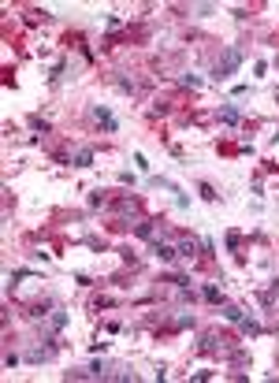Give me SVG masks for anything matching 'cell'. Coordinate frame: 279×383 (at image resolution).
<instances>
[{
    "mask_svg": "<svg viewBox=\"0 0 279 383\" xmlns=\"http://www.w3.org/2000/svg\"><path fill=\"white\" fill-rule=\"evenodd\" d=\"M179 82H182V86H190V89H201V78H197V75H182Z\"/></svg>",
    "mask_w": 279,
    "mask_h": 383,
    "instance_id": "2e32d148",
    "label": "cell"
},
{
    "mask_svg": "<svg viewBox=\"0 0 279 383\" xmlns=\"http://www.w3.org/2000/svg\"><path fill=\"white\" fill-rule=\"evenodd\" d=\"M56 354V346H34V350H26V361L30 364H41V361H49Z\"/></svg>",
    "mask_w": 279,
    "mask_h": 383,
    "instance_id": "277c9868",
    "label": "cell"
},
{
    "mask_svg": "<svg viewBox=\"0 0 279 383\" xmlns=\"http://www.w3.org/2000/svg\"><path fill=\"white\" fill-rule=\"evenodd\" d=\"M134 234H138V238H157V227H153V223H138Z\"/></svg>",
    "mask_w": 279,
    "mask_h": 383,
    "instance_id": "7c38bea8",
    "label": "cell"
},
{
    "mask_svg": "<svg viewBox=\"0 0 279 383\" xmlns=\"http://www.w3.org/2000/svg\"><path fill=\"white\" fill-rule=\"evenodd\" d=\"M224 316H227L231 324H238V320H242V309H238V305H227V301H224Z\"/></svg>",
    "mask_w": 279,
    "mask_h": 383,
    "instance_id": "4fadbf2b",
    "label": "cell"
},
{
    "mask_svg": "<svg viewBox=\"0 0 279 383\" xmlns=\"http://www.w3.org/2000/svg\"><path fill=\"white\" fill-rule=\"evenodd\" d=\"M89 116H93V123H101V126H104L108 134H116V131H119V123H116V116H112V112H108L104 104H93V112H89Z\"/></svg>",
    "mask_w": 279,
    "mask_h": 383,
    "instance_id": "7a4b0ae2",
    "label": "cell"
},
{
    "mask_svg": "<svg viewBox=\"0 0 279 383\" xmlns=\"http://www.w3.org/2000/svg\"><path fill=\"white\" fill-rule=\"evenodd\" d=\"M242 246V234L238 231H227V249H238Z\"/></svg>",
    "mask_w": 279,
    "mask_h": 383,
    "instance_id": "e0dca14e",
    "label": "cell"
},
{
    "mask_svg": "<svg viewBox=\"0 0 279 383\" xmlns=\"http://www.w3.org/2000/svg\"><path fill=\"white\" fill-rule=\"evenodd\" d=\"M197 190H201V197H205V201H216V190H212V186H209V183H201V186H197Z\"/></svg>",
    "mask_w": 279,
    "mask_h": 383,
    "instance_id": "ac0fdd59",
    "label": "cell"
},
{
    "mask_svg": "<svg viewBox=\"0 0 279 383\" xmlns=\"http://www.w3.org/2000/svg\"><path fill=\"white\" fill-rule=\"evenodd\" d=\"M201 298L212 301V305H224V294H220V286H216V283H205V286H201Z\"/></svg>",
    "mask_w": 279,
    "mask_h": 383,
    "instance_id": "52a82bcc",
    "label": "cell"
},
{
    "mask_svg": "<svg viewBox=\"0 0 279 383\" xmlns=\"http://www.w3.org/2000/svg\"><path fill=\"white\" fill-rule=\"evenodd\" d=\"M238 67H242V49H238V45H227L224 56L212 63V78H216V82H224V78H231Z\"/></svg>",
    "mask_w": 279,
    "mask_h": 383,
    "instance_id": "6da1fadb",
    "label": "cell"
},
{
    "mask_svg": "<svg viewBox=\"0 0 279 383\" xmlns=\"http://www.w3.org/2000/svg\"><path fill=\"white\" fill-rule=\"evenodd\" d=\"M116 86H119L123 93H134V89H138V82H134V78H127L123 71H116Z\"/></svg>",
    "mask_w": 279,
    "mask_h": 383,
    "instance_id": "30bf717a",
    "label": "cell"
},
{
    "mask_svg": "<svg viewBox=\"0 0 279 383\" xmlns=\"http://www.w3.org/2000/svg\"><path fill=\"white\" fill-rule=\"evenodd\" d=\"M116 212H119V216H138V201H134V197H123V201L116 205Z\"/></svg>",
    "mask_w": 279,
    "mask_h": 383,
    "instance_id": "ba28073f",
    "label": "cell"
},
{
    "mask_svg": "<svg viewBox=\"0 0 279 383\" xmlns=\"http://www.w3.org/2000/svg\"><path fill=\"white\" fill-rule=\"evenodd\" d=\"M238 327H242V335H261V324H257V320H250V316H242Z\"/></svg>",
    "mask_w": 279,
    "mask_h": 383,
    "instance_id": "8fae6325",
    "label": "cell"
},
{
    "mask_svg": "<svg viewBox=\"0 0 279 383\" xmlns=\"http://www.w3.org/2000/svg\"><path fill=\"white\" fill-rule=\"evenodd\" d=\"M216 116H220V123H227V126L242 123V112H238L235 104H220V112H216Z\"/></svg>",
    "mask_w": 279,
    "mask_h": 383,
    "instance_id": "5b68a950",
    "label": "cell"
},
{
    "mask_svg": "<svg viewBox=\"0 0 279 383\" xmlns=\"http://www.w3.org/2000/svg\"><path fill=\"white\" fill-rule=\"evenodd\" d=\"M93 156H97V153H93V145H79V149H75V156H71V164H75V168H89Z\"/></svg>",
    "mask_w": 279,
    "mask_h": 383,
    "instance_id": "3957f363",
    "label": "cell"
},
{
    "mask_svg": "<svg viewBox=\"0 0 279 383\" xmlns=\"http://www.w3.org/2000/svg\"><path fill=\"white\" fill-rule=\"evenodd\" d=\"M172 324H175V327H194V313H179Z\"/></svg>",
    "mask_w": 279,
    "mask_h": 383,
    "instance_id": "9a60e30c",
    "label": "cell"
},
{
    "mask_svg": "<svg viewBox=\"0 0 279 383\" xmlns=\"http://www.w3.org/2000/svg\"><path fill=\"white\" fill-rule=\"evenodd\" d=\"M64 324H67V313H64V309L56 305V313H52V331H60V327H64Z\"/></svg>",
    "mask_w": 279,
    "mask_h": 383,
    "instance_id": "5bb4252c",
    "label": "cell"
},
{
    "mask_svg": "<svg viewBox=\"0 0 279 383\" xmlns=\"http://www.w3.org/2000/svg\"><path fill=\"white\" fill-rule=\"evenodd\" d=\"M175 249H179V257H186V261H194V253H197V242H190V238H182V242H179Z\"/></svg>",
    "mask_w": 279,
    "mask_h": 383,
    "instance_id": "9c48e42d",
    "label": "cell"
},
{
    "mask_svg": "<svg viewBox=\"0 0 279 383\" xmlns=\"http://www.w3.org/2000/svg\"><path fill=\"white\" fill-rule=\"evenodd\" d=\"M153 253H157L160 261H175V257H179V249L168 246V242H160V238H153Z\"/></svg>",
    "mask_w": 279,
    "mask_h": 383,
    "instance_id": "8992f818",
    "label": "cell"
}]
</instances>
